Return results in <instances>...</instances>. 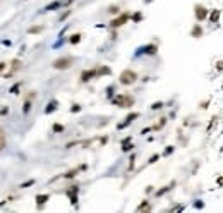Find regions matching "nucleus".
Listing matches in <instances>:
<instances>
[{
  "instance_id": "f257e3e1",
  "label": "nucleus",
  "mask_w": 223,
  "mask_h": 213,
  "mask_svg": "<svg viewBox=\"0 0 223 213\" xmlns=\"http://www.w3.org/2000/svg\"><path fill=\"white\" fill-rule=\"evenodd\" d=\"M136 81H137V74L132 69L122 70V72H120V76H118V83L124 84V86H131V84H134Z\"/></svg>"
},
{
  "instance_id": "f03ea898",
  "label": "nucleus",
  "mask_w": 223,
  "mask_h": 213,
  "mask_svg": "<svg viewBox=\"0 0 223 213\" xmlns=\"http://www.w3.org/2000/svg\"><path fill=\"white\" fill-rule=\"evenodd\" d=\"M112 103L115 107H120V108H129L134 105V98L131 95H117L112 98Z\"/></svg>"
},
{
  "instance_id": "7ed1b4c3",
  "label": "nucleus",
  "mask_w": 223,
  "mask_h": 213,
  "mask_svg": "<svg viewBox=\"0 0 223 213\" xmlns=\"http://www.w3.org/2000/svg\"><path fill=\"white\" fill-rule=\"evenodd\" d=\"M72 64H74V57L70 55H65V57H60V59H57V60H53L52 67L57 70H65V69H70L72 67Z\"/></svg>"
},
{
  "instance_id": "20e7f679",
  "label": "nucleus",
  "mask_w": 223,
  "mask_h": 213,
  "mask_svg": "<svg viewBox=\"0 0 223 213\" xmlns=\"http://www.w3.org/2000/svg\"><path fill=\"white\" fill-rule=\"evenodd\" d=\"M129 16H131L129 12H118V14H117V17H113V19H112L108 26L112 28V29L122 28L124 24H125V22H129Z\"/></svg>"
},
{
  "instance_id": "39448f33",
  "label": "nucleus",
  "mask_w": 223,
  "mask_h": 213,
  "mask_svg": "<svg viewBox=\"0 0 223 213\" xmlns=\"http://www.w3.org/2000/svg\"><path fill=\"white\" fill-rule=\"evenodd\" d=\"M208 14H210V10L206 9L203 4H196V5H194V16H196V21L197 22H203L204 19H208Z\"/></svg>"
},
{
  "instance_id": "423d86ee",
  "label": "nucleus",
  "mask_w": 223,
  "mask_h": 213,
  "mask_svg": "<svg viewBox=\"0 0 223 213\" xmlns=\"http://www.w3.org/2000/svg\"><path fill=\"white\" fill-rule=\"evenodd\" d=\"M65 194L69 196L70 204H72V206H77V201H79V186H70V189H67Z\"/></svg>"
},
{
  "instance_id": "0eeeda50",
  "label": "nucleus",
  "mask_w": 223,
  "mask_h": 213,
  "mask_svg": "<svg viewBox=\"0 0 223 213\" xmlns=\"http://www.w3.org/2000/svg\"><path fill=\"white\" fill-rule=\"evenodd\" d=\"M156 52H158V45L156 43H149V45L141 47L139 52H137V55H141V53H146V55H154Z\"/></svg>"
},
{
  "instance_id": "6e6552de",
  "label": "nucleus",
  "mask_w": 223,
  "mask_h": 213,
  "mask_svg": "<svg viewBox=\"0 0 223 213\" xmlns=\"http://www.w3.org/2000/svg\"><path fill=\"white\" fill-rule=\"evenodd\" d=\"M86 169H87V165L84 163V165L77 167V169H72V170H69V172H65V174H62V177H64V179H74L76 175H79L81 170H86Z\"/></svg>"
},
{
  "instance_id": "1a4fd4ad",
  "label": "nucleus",
  "mask_w": 223,
  "mask_h": 213,
  "mask_svg": "<svg viewBox=\"0 0 223 213\" xmlns=\"http://www.w3.org/2000/svg\"><path fill=\"white\" fill-rule=\"evenodd\" d=\"M93 78H96V69L83 70V74H81V83H87V81H91Z\"/></svg>"
},
{
  "instance_id": "9d476101",
  "label": "nucleus",
  "mask_w": 223,
  "mask_h": 213,
  "mask_svg": "<svg viewBox=\"0 0 223 213\" xmlns=\"http://www.w3.org/2000/svg\"><path fill=\"white\" fill-rule=\"evenodd\" d=\"M137 117H139V112H132V113H129V115L125 117V120H124L122 124H118V126H117V129H124V127H127L132 120H136Z\"/></svg>"
},
{
  "instance_id": "9b49d317",
  "label": "nucleus",
  "mask_w": 223,
  "mask_h": 213,
  "mask_svg": "<svg viewBox=\"0 0 223 213\" xmlns=\"http://www.w3.org/2000/svg\"><path fill=\"white\" fill-rule=\"evenodd\" d=\"M203 35H204V31H203L201 24H199V22H196V24L192 26V29H191V36H192V38H201Z\"/></svg>"
},
{
  "instance_id": "f8f14e48",
  "label": "nucleus",
  "mask_w": 223,
  "mask_h": 213,
  "mask_svg": "<svg viewBox=\"0 0 223 213\" xmlns=\"http://www.w3.org/2000/svg\"><path fill=\"white\" fill-rule=\"evenodd\" d=\"M173 187H175V181H173V182H170L168 186H165V187H162V189H158V191H154V196H156V198H160V196L166 194L168 191H172Z\"/></svg>"
},
{
  "instance_id": "ddd939ff",
  "label": "nucleus",
  "mask_w": 223,
  "mask_h": 213,
  "mask_svg": "<svg viewBox=\"0 0 223 213\" xmlns=\"http://www.w3.org/2000/svg\"><path fill=\"white\" fill-rule=\"evenodd\" d=\"M46 201H50V194H36V203H38V208H41Z\"/></svg>"
},
{
  "instance_id": "4468645a",
  "label": "nucleus",
  "mask_w": 223,
  "mask_h": 213,
  "mask_svg": "<svg viewBox=\"0 0 223 213\" xmlns=\"http://www.w3.org/2000/svg\"><path fill=\"white\" fill-rule=\"evenodd\" d=\"M220 16H221V10H220V9H214V10H211V12L208 14V17H210L211 22H218L220 21Z\"/></svg>"
},
{
  "instance_id": "2eb2a0df",
  "label": "nucleus",
  "mask_w": 223,
  "mask_h": 213,
  "mask_svg": "<svg viewBox=\"0 0 223 213\" xmlns=\"http://www.w3.org/2000/svg\"><path fill=\"white\" fill-rule=\"evenodd\" d=\"M57 105H58V101L57 100H52L48 105H46V108H45V113L48 115V113H53L55 110H57Z\"/></svg>"
},
{
  "instance_id": "dca6fc26",
  "label": "nucleus",
  "mask_w": 223,
  "mask_h": 213,
  "mask_svg": "<svg viewBox=\"0 0 223 213\" xmlns=\"http://www.w3.org/2000/svg\"><path fill=\"white\" fill-rule=\"evenodd\" d=\"M62 7V2L60 0H55V2H52V4H48L46 7H45V10H57Z\"/></svg>"
},
{
  "instance_id": "f3484780",
  "label": "nucleus",
  "mask_w": 223,
  "mask_h": 213,
  "mask_svg": "<svg viewBox=\"0 0 223 213\" xmlns=\"http://www.w3.org/2000/svg\"><path fill=\"white\" fill-rule=\"evenodd\" d=\"M110 72H112V69H110V67L101 65V67H98V69H96V78H100V76H105V74H110Z\"/></svg>"
},
{
  "instance_id": "a211bd4d",
  "label": "nucleus",
  "mask_w": 223,
  "mask_h": 213,
  "mask_svg": "<svg viewBox=\"0 0 223 213\" xmlns=\"http://www.w3.org/2000/svg\"><path fill=\"white\" fill-rule=\"evenodd\" d=\"M31 107H33V101H31L29 98H26V101H24V107H22V113H24V115H28V113H29V110H31Z\"/></svg>"
},
{
  "instance_id": "6ab92c4d",
  "label": "nucleus",
  "mask_w": 223,
  "mask_h": 213,
  "mask_svg": "<svg viewBox=\"0 0 223 213\" xmlns=\"http://www.w3.org/2000/svg\"><path fill=\"white\" fill-rule=\"evenodd\" d=\"M129 19H132V22H141V21H143V14H141V12H134L132 16H129Z\"/></svg>"
},
{
  "instance_id": "aec40b11",
  "label": "nucleus",
  "mask_w": 223,
  "mask_h": 213,
  "mask_svg": "<svg viewBox=\"0 0 223 213\" xmlns=\"http://www.w3.org/2000/svg\"><path fill=\"white\" fill-rule=\"evenodd\" d=\"M21 86H22V83H21V81H17V83L14 84V86L10 88L9 91L12 93V95H17V93H19V89H21Z\"/></svg>"
},
{
  "instance_id": "412c9836",
  "label": "nucleus",
  "mask_w": 223,
  "mask_h": 213,
  "mask_svg": "<svg viewBox=\"0 0 223 213\" xmlns=\"http://www.w3.org/2000/svg\"><path fill=\"white\" fill-rule=\"evenodd\" d=\"M43 29H45L43 26H31L29 29H28V33H29V35H35V33H41Z\"/></svg>"
},
{
  "instance_id": "4be33fe9",
  "label": "nucleus",
  "mask_w": 223,
  "mask_h": 213,
  "mask_svg": "<svg viewBox=\"0 0 223 213\" xmlns=\"http://www.w3.org/2000/svg\"><path fill=\"white\" fill-rule=\"evenodd\" d=\"M132 150H134V144H132V141H129V143L122 144V151H124V153H129V151H132Z\"/></svg>"
},
{
  "instance_id": "5701e85b",
  "label": "nucleus",
  "mask_w": 223,
  "mask_h": 213,
  "mask_svg": "<svg viewBox=\"0 0 223 213\" xmlns=\"http://www.w3.org/2000/svg\"><path fill=\"white\" fill-rule=\"evenodd\" d=\"M143 210H151V206H149V203H148V201H143V203H141L139 204V206H137V208H136V211H143Z\"/></svg>"
},
{
  "instance_id": "b1692460",
  "label": "nucleus",
  "mask_w": 223,
  "mask_h": 213,
  "mask_svg": "<svg viewBox=\"0 0 223 213\" xmlns=\"http://www.w3.org/2000/svg\"><path fill=\"white\" fill-rule=\"evenodd\" d=\"M5 146H7V139H5V134L0 131V151H2Z\"/></svg>"
},
{
  "instance_id": "393cba45",
  "label": "nucleus",
  "mask_w": 223,
  "mask_h": 213,
  "mask_svg": "<svg viewBox=\"0 0 223 213\" xmlns=\"http://www.w3.org/2000/svg\"><path fill=\"white\" fill-rule=\"evenodd\" d=\"M52 131H53V132H57V134H60V132H64V131H65V127L62 126V124H53Z\"/></svg>"
},
{
  "instance_id": "a878e982",
  "label": "nucleus",
  "mask_w": 223,
  "mask_h": 213,
  "mask_svg": "<svg viewBox=\"0 0 223 213\" xmlns=\"http://www.w3.org/2000/svg\"><path fill=\"white\" fill-rule=\"evenodd\" d=\"M69 41H70V43H72V45H77L79 41H81V35H79V33H76V35H72V36H70V38H69Z\"/></svg>"
},
{
  "instance_id": "bb28decb",
  "label": "nucleus",
  "mask_w": 223,
  "mask_h": 213,
  "mask_svg": "<svg viewBox=\"0 0 223 213\" xmlns=\"http://www.w3.org/2000/svg\"><path fill=\"white\" fill-rule=\"evenodd\" d=\"M19 67H21V60H19V59H14V60H12V70H10V72L14 74Z\"/></svg>"
},
{
  "instance_id": "cd10ccee",
  "label": "nucleus",
  "mask_w": 223,
  "mask_h": 213,
  "mask_svg": "<svg viewBox=\"0 0 223 213\" xmlns=\"http://www.w3.org/2000/svg\"><path fill=\"white\" fill-rule=\"evenodd\" d=\"M108 12L113 14V16H117V14L120 12V7H118V5H110V7H108Z\"/></svg>"
},
{
  "instance_id": "c85d7f7f",
  "label": "nucleus",
  "mask_w": 223,
  "mask_h": 213,
  "mask_svg": "<svg viewBox=\"0 0 223 213\" xmlns=\"http://www.w3.org/2000/svg\"><path fill=\"white\" fill-rule=\"evenodd\" d=\"M35 182H36L35 179H29V181H26V182H22L19 187H21V189H26V187H31V186H33V184H35Z\"/></svg>"
},
{
  "instance_id": "c756f323",
  "label": "nucleus",
  "mask_w": 223,
  "mask_h": 213,
  "mask_svg": "<svg viewBox=\"0 0 223 213\" xmlns=\"http://www.w3.org/2000/svg\"><path fill=\"white\" fill-rule=\"evenodd\" d=\"M163 105H165L163 101H154V103L151 105V110H158V108H162Z\"/></svg>"
},
{
  "instance_id": "7c9ffc66",
  "label": "nucleus",
  "mask_w": 223,
  "mask_h": 213,
  "mask_svg": "<svg viewBox=\"0 0 223 213\" xmlns=\"http://www.w3.org/2000/svg\"><path fill=\"white\" fill-rule=\"evenodd\" d=\"M158 160H160V155H153V157L148 160V165H151V163H156Z\"/></svg>"
},
{
  "instance_id": "2f4dec72",
  "label": "nucleus",
  "mask_w": 223,
  "mask_h": 213,
  "mask_svg": "<svg viewBox=\"0 0 223 213\" xmlns=\"http://www.w3.org/2000/svg\"><path fill=\"white\" fill-rule=\"evenodd\" d=\"M203 206H204V203H203L201 200H196V201H194V208L199 210V208H203Z\"/></svg>"
},
{
  "instance_id": "473e14b6",
  "label": "nucleus",
  "mask_w": 223,
  "mask_h": 213,
  "mask_svg": "<svg viewBox=\"0 0 223 213\" xmlns=\"http://www.w3.org/2000/svg\"><path fill=\"white\" fill-rule=\"evenodd\" d=\"M70 112H72V113L81 112V105H72V107H70Z\"/></svg>"
},
{
  "instance_id": "72a5a7b5",
  "label": "nucleus",
  "mask_w": 223,
  "mask_h": 213,
  "mask_svg": "<svg viewBox=\"0 0 223 213\" xmlns=\"http://www.w3.org/2000/svg\"><path fill=\"white\" fill-rule=\"evenodd\" d=\"M172 151H173V146H168V148H166L165 151H163V157H168V155H170Z\"/></svg>"
},
{
  "instance_id": "f704fd0d",
  "label": "nucleus",
  "mask_w": 223,
  "mask_h": 213,
  "mask_svg": "<svg viewBox=\"0 0 223 213\" xmlns=\"http://www.w3.org/2000/svg\"><path fill=\"white\" fill-rule=\"evenodd\" d=\"M113 89H115V86H110L108 89H106V95H108V98H112V96H113Z\"/></svg>"
},
{
  "instance_id": "c9c22d12",
  "label": "nucleus",
  "mask_w": 223,
  "mask_h": 213,
  "mask_svg": "<svg viewBox=\"0 0 223 213\" xmlns=\"http://www.w3.org/2000/svg\"><path fill=\"white\" fill-rule=\"evenodd\" d=\"M69 16H70V10H67L65 14H62V16H60V22H64L67 17H69Z\"/></svg>"
},
{
  "instance_id": "e433bc0d",
  "label": "nucleus",
  "mask_w": 223,
  "mask_h": 213,
  "mask_svg": "<svg viewBox=\"0 0 223 213\" xmlns=\"http://www.w3.org/2000/svg\"><path fill=\"white\" fill-rule=\"evenodd\" d=\"M129 141H132V136H127V138H124L120 144H125V143H129Z\"/></svg>"
},
{
  "instance_id": "4c0bfd02",
  "label": "nucleus",
  "mask_w": 223,
  "mask_h": 213,
  "mask_svg": "<svg viewBox=\"0 0 223 213\" xmlns=\"http://www.w3.org/2000/svg\"><path fill=\"white\" fill-rule=\"evenodd\" d=\"M149 131H151V127H144V129H143V131H141V134H143V136H144V134H148V132H149Z\"/></svg>"
},
{
  "instance_id": "58836bf2",
  "label": "nucleus",
  "mask_w": 223,
  "mask_h": 213,
  "mask_svg": "<svg viewBox=\"0 0 223 213\" xmlns=\"http://www.w3.org/2000/svg\"><path fill=\"white\" fill-rule=\"evenodd\" d=\"M5 65H7V64H5V62H0V74H2V70L5 69Z\"/></svg>"
},
{
  "instance_id": "ea45409f",
  "label": "nucleus",
  "mask_w": 223,
  "mask_h": 213,
  "mask_svg": "<svg viewBox=\"0 0 223 213\" xmlns=\"http://www.w3.org/2000/svg\"><path fill=\"white\" fill-rule=\"evenodd\" d=\"M7 112H9V108H7V107H4V108L0 110V113H2V115H5V113H7Z\"/></svg>"
},
{
  "instance_id": "a19ab883",
  "label": "nucleus",
  "mask_w": 223,
  "mask_h": 213,
  "mask_svg": "<svg viewBox=\"0 0 223 213\" xmlns=\"http://www.w3.org/2000/svg\"><path fill=\"white\" fill-rule=\"evenodd\" d=\"M7 201H9V200H4V201H0V208H2V206H4V204L7 203Z\"/></svg>"
},
{
  "instance_id": "79ce46f5",
  "label": "nucleus",
  "mask_w": 223,
  "mask_h": 213,
  "mask_svg": "<svg viewBox=\"0 0 223 213\" xmlns=\"http://www.w3.org/2000/svg\"><path fill=\"white\" fill-rule=\"evenodd\" d=\"M74 0H65V5H69V4H72Z\"/></svg>"
},
{
  "instance_id": "37998d69",
  "label": "nucleus",
  "mask_w": 223,
  "mask_h": 213,
  "mask_svg": "<svg viewBox=\"0 0 223 213\" xmlns=\"http://www.w3.org/2000/svg\"><path fill=\"white\" fill-rule=\"evenodd\" d=\"M24 2H26V0H24Z\"/></svg>"
}]
</instances>
